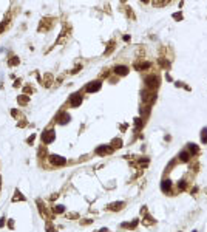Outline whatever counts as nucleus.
Returning <instances> with one entry per match:
<instances>
[{"label": "nucleus", "instance_id": "obj_1", "mask_svg": "<svg viewBox=\"0 0 207 232\" xmlns=\"http://www.w3.org/2000/svg\"><path fill=\"white\" fill-rule=\"evenodd\" d=\"M54 138H56V132L53 130V128H49V130L42 133V141H43L45 144L53 142V141H54Z\"/></svg>", "mask_w": 207, "mask_h": 232}, {"label": "nucleus", "instance_id": "obj_2", "mask_svg": "<svg viewBox=\"0 0 207 232\" xmlns=\"http://www.w3.org/2000/svg\"><path fill=\"white\" fill-rule=\"evenodd\" d=\"M49 162L54 166H65L67 164V159L59 156V155H49Z\"/></svg>", "mask_w": 207, "mask_h": 232}, {"label": "nucleus", "instance_id": "obj_3", "mask_svg": "<svg viewBox=\"0 0 207 232\" xmlns=\"http://www.w3.org/2000/svg\"><path fill=\"white\" fill-rule=\"evenodd\" d=\"M101 87H102V84L99 81H93V82H90L87 85V91H88V93H94V91L101 90Z\"/></svg>", "mask_w": 207, "mask_h": 232}, {"label": "nucleus", "instance_id": "obj_4", "mask_svg": "<svg viewBox=\"0 0 207 232\" xmlns=\"http://www.w3.org/2000/svg\"><path fill=\"white\" fill-rule=\"evenodd\" d=\"M80 102H82V96H80L79 93H74V94H71V96H70V104H71V107H79Z\"/></svg>", "mask_w": 207, "mask_h": 232}, {"label": "nucleus", "instance_id": "obj_5", "mask_svg": "<svg viewBox=\"0 0 207 232\" xmlns=\"http://www.w3.org/2000/svg\"><path fill=\"white\" fill-rule=\"evenodd\" d=\"M145 84H147L148 88H156V87H158V78H156V76H148V78L145 79Z\"/></svg>", "mask_w": 207, "mask_h": 232}, {"label": "nucleus", "instance_id": "obj_6", "mask_svg": "<svg viewBox=\"0 0 207 232\" xmlns=\"http://www.w3.org/2000/svg\"><path fill=\"white\" fill-rule=\"evenodd\" d=\"M114 73L119 74V76H125V74L128 73V67H125V65H118L116 68H114Z\"/></svg>", "mask_w": 207, "mask_h": 232}, {"label": "nucleus", "instance_id": "obj_7", "mask_svg": "<svg viewBox=\"0 0 207 232\" xmlns=\"http://www.w3.org/2000/svg\"><path fill=\"white\" fill-rule=\"evenodd\" d=\"M57 121H59V124H67L68 121H70V115H67V113H60V115L57 116Z\"/></svg>", "mask_w": 207, "mask_h": 232}, {"label": "nucleus", "instance_id": "obj_8", "mask_svg": "<svg viewBox=\"0 0 207 232\" xmlns=\"http://www.w3.org/2000/svg\"><path fill=\"white\" fill-rule=\"evenodd\" d=\"M17 102L20 105H26L29 102V96H26V94H20V96H17Z\"/></svg>", "mask_w": 207, "mask_h": 232}, {"label": "nucleus", "instance_id": "obj_9", "mask_svg": "<svg viewBox=\"0 0 207 232\" xmlns=\"http://www.w3.org/2000/svg\"><path fill=\"white\" fill-rule=\"evenodd\" d=\"M110 152H112L110 147H97V149H96V153L97 155H107V153H110Z\"/></svg>", "mask_w": 207, "mask_h": 232}, {"label": "nucleus", "instance_id": "obj_10", "mask_svg": "<svg viewBox=\"0 0 207 232\" xmlns=\"http://www.w3.org/2000/svg\"><path fill=\"white\" fill-rule=\"evenodd\" d=\"M161 189H162L164 192H168V191H170V181H168V180H164L162 184H161Z\"/></svg>", "mask_w": 207, "mask_h": 232}, {"label": "nucleus", "instance_id": "obj_11", "mask_svg": "<svg viewBox=\"0 0 207 232\" xmlns=\"http://www.w3.org/2000/svg\"><path fill=\"white\" fill-rule=\"evenodd\" d=\"M122 206H124V203H112L110 204V209H112V211H119Z\"/></svg>", "mask_w": 207, "mask_h": 232}, {"label": "nucleus", "instance_id": "obj_12", "mask_svg": "<svg viewBox=\"0 0 207 232\" xmlns=\"http://www.w3.org/2000/svg\"><path fill=\"white\" fill-rule=\"evenodd\" d=\"M179 158H181V161H187V159L190 158L189 152H181V155H179Z\"/></svg>", "mask_w": 207, "mask_h": 232}, {"label": "nucleus", "instance_id": "obj_13", "mask_svg": "<svg viewBox=\"0 0 207 232\" xmlns=\"http://www.w3.org/2000/svg\"><path fill=\"white\" fill-rule=\"evenodd\" d=\"M23 201L25 200V197H22V193L20 192H19V191H16V197H14V198H13V201Z\"/></svg>", "mask_w": 207, "mask_h": 232}, {"label": "nucleus", "instance_id": "obj_14", "mask_svg": "<svg viewBox=\"0 0 207 232\" xmlns=\"http://www.w3.org/2000/svg\"><path fill=\"white\" fill-rule=\"evenodd\" d=\"M9 65L11 67H14V65H19V57H11V60H9Z\"/></svg>", "mask_w": 207, "mask_h": 232}, {"label": "nucleus", "instance_id": "obj_15", "mask_svg": "<svg viewBox=\"0 0 207 232\" xmlns=\"http://www.w3.org/2000/svg\"><path fill=\"white\" fill-rule=\"evenodd\" d=\"M51 78H53L51 74H47V76H45V79H43V82H45V84H43V85H47V87H48V85H49V82H51Z\"/></svg>", "mask_w": 207, "mask_h": 232}, {"label": "nucleus", "instance_id": "obj_16", "mask_svg": "<svg viewBox=\"0 0 207 232\" xmlns=\"http://www.w3.org/2000/svg\"><path fill=\"white\" fill-rule=\"evenodd\" d=\"M63 211H65V207H63V206H60V204L54 207V212H56V214H62Z\"/></svg>", "mask_w": 207, "mask_h": 232}, {"label": "nucleus", "instance_id": "obj_17", "mask_svg": "<svg viewBox=\"0 0 207 232\" xmlns=\"http://www.w3.org/2000/svg\"><path fill=\"white\" fill-rule=\"evenodd\" d=\"M201 139H202V142H207V128H204V130H202Z\"/></svg>", "mask_w": 207, "mask_h": 232}, {"label": "nucleus", "instance_id": "obj_18", "mask_svg": "<svg viewBox=\"0 0 207 232\" xmlns=\"http://www.w3.org/2000/svg\"><path fill=\"white\" fill-rule=\"evenodd\" d=\"M189 150L192 152V153H198V147L195 146V144H190V147H189Z\"/></svg>", "mask_w": 207, "mask_h": 232}, {"label": "nucleus", "instance_id": "obj_19", "mask_svg": "<svg viewBox=\"0 0 207 232\" xmlns=\"http://www.w3.org/2000/svg\"><path fill=\"white\" fill-rule=\"evenodd\" d=\"M113 144H114V147H121V139H114Z\"/></svg>", "mask_w": 207, "mask_h": 232}, {"label": "nucleus", "instance_id": "obj_20", "mask_svg": "<svg viewBox=\"0 0 207 232\" xmlns=\"http://www.w3.org/2000/svg\"><path fill=\"white\" fill-rule=\"evenodd\" d=\"M3 224H5V218L0 220V227H3Z\"/></svg>", "mask_w": 207, "mask_h": 232}, {"label": "nucleus", "instance_id": "obj_21", "mask_svg": "<svg viewBox=\"0 0 207 232\" xmlns=\"http://www.w3.org/2000/svg\"><path fill=\"white\" fill-rule=\"evenodd\" d=\"M99 232H107V229H102V231H99Z\"/></svg>", "mask_w": 207, "mask_h": 232}, {"label": "nucleus", "instance_id": "obj_22", "mask_svg": "<svg viewBox=\"0 0 207 232\" xmlns=\"http://www.w3.org/2000/svg\"><path fill=\"white\" fill-rule=\"evenodd\" d=\"M0 187H2V178H0Z\"/></svg>", "mask_w": 207, "mask_h": 232}]
</instances>
